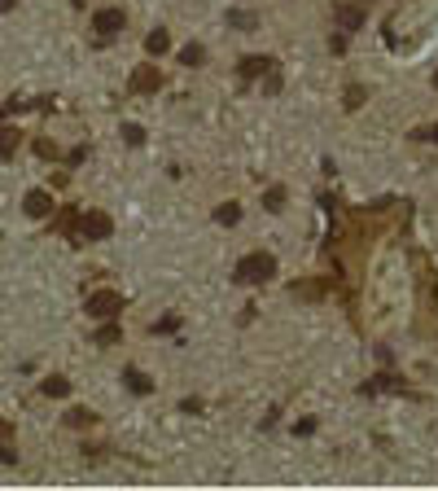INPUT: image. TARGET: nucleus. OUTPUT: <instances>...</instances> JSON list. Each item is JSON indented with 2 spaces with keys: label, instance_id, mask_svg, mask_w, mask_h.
Returning a JSON list of instances; mask_svg holds the SVG:
<instances>
[{
  "label": "nucleus",
  "instance_id": "obj_1",
  "mask_svg": "<svg viewBox=\"0 0 438 491\" xmlns=\"http://www.w3.org/2000/svg\"><path fill=\"white\" fill-rule=\"evenodd\" d=\"M233 276L241 281V286H263V281H272V276H276V259H272L268 250H250L246 259L237 264V272H233Z\"/></svg>",
  "mask_w": 438,
  "mask_h": 491
},
{
  "label": "nucleus",
  "instance_id": "obj_2",
  "mask_svg": "<svg viewBox=\"0 0 438 491\" xmlns=\"http://www.w3.org/2000/svg\"><path fill=\"white\" fill-rule=\"evenodd\" d=\"M114 232V220L106 211H80V224H75V242H106Z\"/></svg>",
  "mask_w": 438,
  "mask_h": 491
},
{
  "label": "nucleus",
  "instance_id": "obj_3",
  "mask_svg": "<svg viewBox=\"0 0 438 491\" xmlns=\"http://www.w3.org/2000/svg\"><path fill=\"white\" fill-rule=\"evenodd\" d=\"M84 312H88L92 320H114V316L123 312V294L110 290V286H106V290H92V294L84 298Z\"/></svg>",
  "mask_w": 438,
  "mask_h": 491
},
{
  "label": "nucleus",
  "instance_id": "obj_4",
  "mask_svg": "<svg viewBox=\"0 0 438 491\" xmlns=\"http://www.w3.org/2000/svg\"><path fill=\"white\" fill-rule=\"evenodd\" d=\"M123 27H127V14H123L119 5H106V9H97V14H92V31H97L101 40H114Z\"/></svg>",
  "mask_w": 438,
  "mask_h": 491
},
{
  "label": "nucleus",
  "instance_id": "obj_5",
  "mask_svg": "<svg viewBox=\"0 0 438 491\" xmlns=\"http://www.w3.org/2000/svg\"><path fill=\"white\" fill-rule=\"evenodd\" d=\"M22 211H27L31 220H48L58 211V202H53V193H44V189H31L27 198H22Z\"/></svg>",
  "mask_w": 438,
  "mask_h": 491
},
{
  "label": "nucleus",
  "instance_id": "obj_6",
  "mask_svg": "<svg viewBox=\"0 0 438 491\" xmlns=\"http://www.w3.org/2000/svg\"><path fill=\"white\" fill-rule=\"evenodd\" d=\"M127 88H132V92H158L163 88V70L158 66H136L132 80H127Z\"/></svg>",
  "mask_w": 438,
  "mask_h": 491
},
{
  "label": "nucleus",
  "instance_id": "obj_7",
  "mask_svg": "<svg viewBox=\"0 0 438 491\" xmlns=\"http://www.w3.org/2000/svg\"><path fill=\"white\" fill-rule=\"evenodd\" d=\"M333 18H338L342 31H359V27H364V9H359V5H338Z\"/></svg>",
  "mask_w": 438,
  "mask_h": 491
},
{
  "label": "nucleus",
  "instance_id": "obj_8",
  "mask_svg": "<svg viewBox=\"0 0 438 491\" xmlns=\"http://www.w3.org/2000/svg\"><path fill=\"white\" fill-rule=\"evenodd\" d=\"M272 66H276L272 58H246L241 62V80H259V75H268Z\"/></svg>",
  "mask_w": 438,
  "mask_h": 491
},
{
  "label": "nucleus",
  "instance_id": "obj_9",
  "mask_svg": "<svg viewBox=\"0 0 438 491\" xmlns=\"http://www.w3.org/2000/svg\"><path fill=\"white\" fill-rule=\"evenodd\" d=\"M40 391H44L48 399H66V395H70V382H66L62 373H53V377H44V386H40Z\"/></svg>",
  "mask_w": 438,
  "mask_h": 491
},
{
  "label": "nucleus",
  "instance_id": "obj_10",
  "mask_svg": "<svg viewBox=\"0 0 438 491\" xmlns=\"http://www.w3.org/2000/svg\"><path fill=\"white\" fill-rule=\"evenodd\" d=\"M167 48H171V36H167V31H149V36H145V53H153V58H163V53H167Z\"/></svg>",
  "mask_w": 438,
  "mask_h": 491
},
{
  "label": "nucleus",
  "instance_id": "obj_11",
  "mask_svg": "<svg viewBox=\"0 0 438 491\" xmlns=\"http://www.w3.org/2000/svg\"><path fill=\"white\" fill-rule=\"evenodd\" d=\"M66 426H75V430L97 426V412H92V408H70V412H66Z\"/></svg>",
  "mask_w": 438,
  "mask_h": 491
},
{
  "label": "nucleus",
  "instance_id": "obj_12",
  "mask_svg": "<svg viewBox=\"0 0 438 491\" xmlns=\"http://www.w3.org/2000/svg\"><path fill=\"white\" fill-rule=\"evenodd\" d=\"M123 382H127V386H132V391H136V395H149V391H153V382H149V377H145L141 369H127V373H123Z\"/></svg>",
  "mask_w": 438,
  "mask_h": 491
},
{
  "label": "nucleus",
  "instance_id": "obj_13",
  "mask_svg": "<svg viewBox=\"0 0 438 491\" xmlns=\"http://www.w3.org/2000/svg\"><path fill=\"white\" fill-rule=\"evenodd\" d=\"M18 153V132L13 127H0V158H13Z\"/></svg>",
  "mask_w": 438,
  "mask_h": 491
},
{
  "label": "nucleus",
  "instance_id": "obj_14",
  "mask_svg": "<svg viewBox=\"0 0 438 491\" xmlns=\"http://www.w3.org/2000/svg\"><path fill=\"white\" fill-rule=\"evenodd\" d=\"M119 338H123V329H119V325H110V320L97 329V347H114Z\"/></svg>",
  "mask_w": 438,
  "mask_h": 491
},
{
  "label": "nucleus",
  "instance_id": "obj_15",
  "mask_svg": "<svg viewBox=\"0 0 438 491\" xmlns=\"http://www.w3.org/2000/svg\"><path fill=\"white\" fill-rule=\"evenodd\" d=\"M202 58H206L202 44H185V48H180V62H185V66H202Z\"/></svg>",
  "mask_w": 438,
  "mask_h": 491
},
{
  "label": "nucleus",
  "instance_id": "obj_16",
  "mask_svg": "<svg viewBox=\"0 0 438 491\" xmlns=\"http://www.w3.org/2000/svg\"><path fill=\"white\" fill-rule=\"evenodd\" d=\"M215 220H219V224H237V220H241V211H237V202H224V206H219V211H215Z\"/></svg>",
  "mask_w": 438,
  "mask_h": 491
},
{
  "label": "nucleus",
  "instance_id": "obj_17",
  "mask_svg": "<svg viewBox=\"0 0 438 491\" xmlns=\"http://www.w3.org/2000/svg\"><path fill=\"white\" fill-rule=\"evenodd\" d=\"M123 141H127V145H145V127H136V123H123Z\"/></svg>",
  "mask_w": 438,
  "mask_h": 491
},
{
  "label": "nucleus",
  "instance_id": "obj_18",
  "mask_svg": "<svg viewBox=\"0 0 438 491\" xmlns=\"http://www.w3.org/2000/svg\"><path fill=\"white\" fill-rule=\"evenodd\" d=\"M364 106V88H346V110H359Z\"/></svg>",
  "mask_w": 438,
  "mask_h": 491
},
{
  "label": "nucleus",
  "instance_id": "obj_19",
  "mask_svg": "<svg viewBox=\"0 0 438 491\" xmlns=\"http://www.w3.org/2000/svg\"><path fill=\"white\" fill-rule=\"evenodd\" d=\"M280 202H285V189H268V211H280Z\"/></svg>",
  "mask_w": 438,
  "mask_h": 491
},
{
  "label": "nucleus",
  "instance_id": "obj_20",
  "mask_svg": "<svg viewBox=\"0 0 438 491\" xmlns=\"http://www.w3.org/2000/svg\"><path fill=\"white\" fill-rule=\"evenodd\" d=\"M228 22H237V27H254V18H250V14H228Z\"/></svg>",
  "mask_w": 438,
  "mask_h": 491
},
{
  "label": "nucleus",
  "instance_id": "obj_21",
  "mask_svg": "<svg viewBox=\"0 0 438 491\" xmlns=\"http://www.w3.org/2000/svg\"><path fill=\"white\" fill-rule=\"evenodd\" d=\"M13 434V421H5V417H0V438H9Z\"/></svg>",
  "mask_w": 438,
  "mask_h": 491
},
{
  "label": "nucleus",
  "instance_id": "obj_22",
  "mask_svg": "<svg viewBox=\"0 0 438 491\" xmlns=\"http://www.w3.org/2000/svg\"><path fill=\"white\" fill-rule=\"evenodd\" d=\"M13 5H18V0H0V14H9Z\"/></svg>",
  "mask_w": 438,
  "mask_h": 491
},
{
  "label": "nucleus",
  "instance_id": "obj_23",
  "mask_svg": "<svg viewBox=\"0 0 438 491\" xmlns=\"http://www.w3.org/2000/svg\"><path fill=\"white\" fill-rule=\"evenodd\" d=\"M421 136H425V141H438V127H429V132H421Z\"/></svg>",
  "mask_w": 438,
  "mask_h": 491
},
{
  "label": "nucleus",
  "instance_id": "obj_24",
  "mask_svg": "<svg viewBox=\"0 0 438 491\" xmlns=\"http://www.w3.org/2000/svg\"><path fill=\"white\" fill-rule=\"evenodd\" d=\"M70 5H75V9H84V5H88V0H70Z\"/></svg>",
  "mask_w": 438,
  "mask_h": 491
},
{
  "label": "nucleus",
  "instance_id": "obj_25",
  "mask_svg": "<svg viewBox=\"0 0 438 491\" xmlns=\"http://www.w3.org/2000/svg\"><path fill=\"white\" fill-rule=\"evenodd\" d=\"M434 88H438V75H434Z\"/></svg>",
  "mask_w": 438,
  "mask_h": 491
},
{
  "label": "nucleus",
  "instance_id": "obj_26",
  "mask_svg": "<svg viewBox=\"0 0 438 491\" xmlns=\"http://www.w3.org/2000/svg\"><path fill=\"white\" fill-rule=\"evenodd\" d=\"M364 5H368V0H364Z\"/></svg>",
  "mask_w": 438,
  "mask_h": 491
}]
</instances>
